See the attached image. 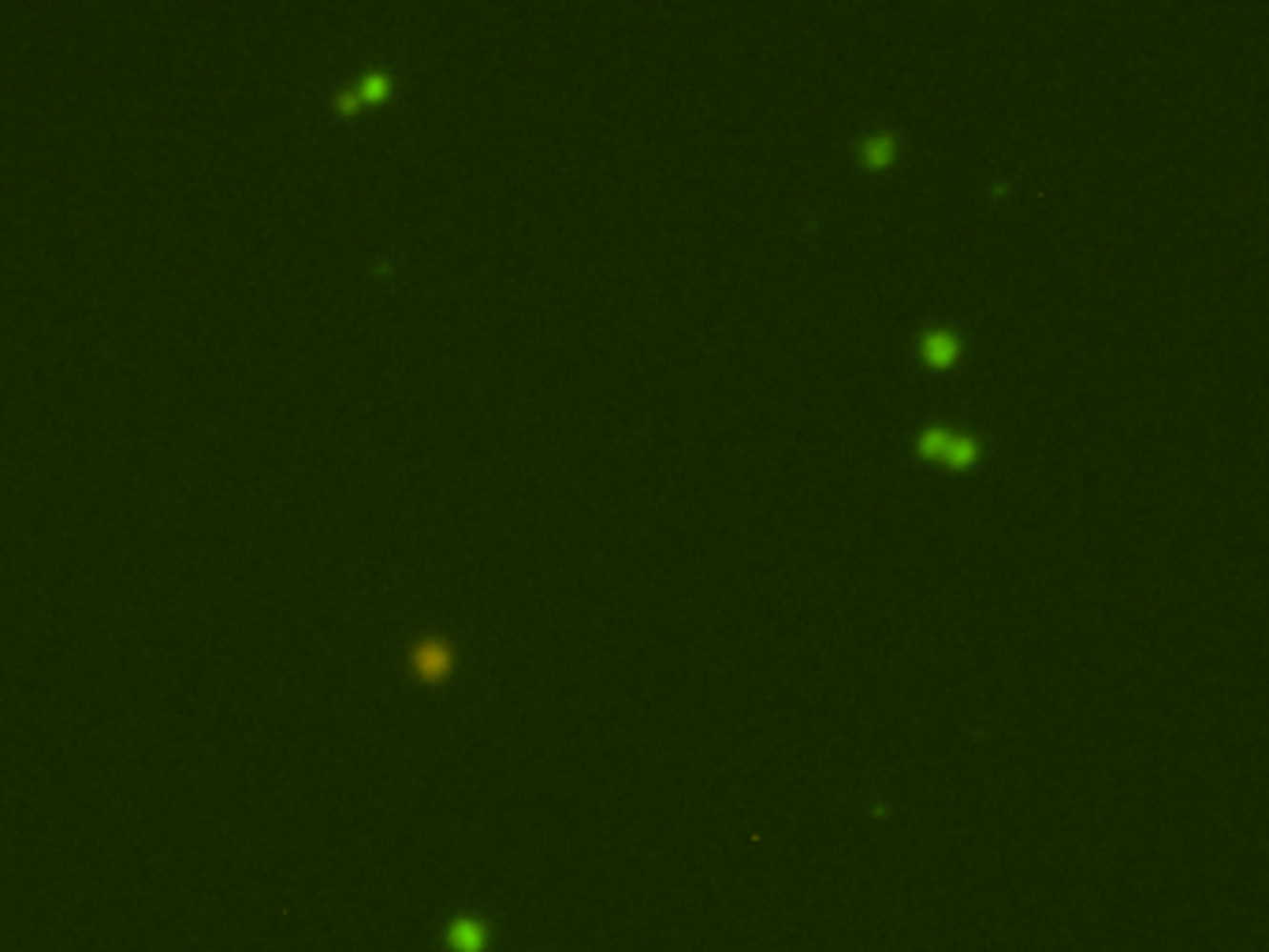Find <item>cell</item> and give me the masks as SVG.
<instances>
[{"instance_id": "6", "label": "cell", "mask_w": 1269, "mask_h": 952, "mask_svg": "<svg viewBox=\"0 0 1269 952\" xmlns=\"http://www.w3.org/2000/svg\"><path fill=\"white\" fill-rule=\"evenodd\" d=\"M447 942H451V949L455 952H481L484 949V942H488V934H484V926H481L477 919H459V922L447 930Z\"/></svg>"}, {"instance_id": "1", "label": "cell", "mask_w": 1269, "mask_h": 952, "mask_svg": "<svg viewBox=\"0 0 1269 952\" xmlns=\"http://www.w3.org/2000/svg\"><path fill=\"white\" fill-rule=\"evenodd\" d=\"M410 666L421 681H443L451 670H455V648L447 637H421L414 648H410Z\"/></svg>"}, {"instance_id": "5", "label": "cell", "mask_w": 1269, "mask_h": 952, "mask_svg": "<svg viewBox=\"0 0 1269 952\" xmlns=\"http://www.w3.org/2000/svg\"><path fill=\"white\" fill-rule=\"evenodd\" d=\"M979 451H983L979 435L953 432V435H950V447H946V455H942V461H946L950 469H968V465H975V461H979Z\"/></svg>"}, {"instance_id": "2", "label": "cell", "mask_w": 1269, "mask_h": 952, "mask_svg": "<svg viewBox=\"0 0 1269 952\" xmlns=\"http://www.w3.org/2000/svg\"><path fill=\"white\" fill-rule=\"evenodd\" d=\"M387 93H391V75H387V71H369L365 78H358L350 90L336 93V109H339V112H354V109H361L365 101H380V97H387Z\"/></svg>"}, {"instance_id": "7", "label": "cell", "mask_w": 1269, "mask_h": 952, "mask_svg": "<svg viewBox=\"0 0 1269 952\" xmlns=\"http://www.w3.org/2000/svg\"><path fill=\"white\" fill-rule=\"evenodd\" d=\"M950 435H953V428H946V424H927L920 435H916V455L942 457L946 455V447H950Z\"/></svg>"}, {"instance_id": "3", "label": "cell", "mask_w": 1269, "mask_h": 952, "mask_svg": "<svg viewBox=\"0 0 1269 952\" xmlns=\"http://www.w3.org/2000/svg\"><path fill=\"white\" fill-rule=\"evenodd\" d=\"M920 357L934 369H946L961 357V335L950 328H931L920 335Z\"/></svg>"}, {"instance_id": "4", "label": "cell", "mask_w": 1269, "mask_h": 952, "mask_svg": "<svg viewBox=\"0 0 1269 952\" xmlns=\"http://www.w3.org/2000/svg\"><path fill=\"white\" fill-rule=\"evenodd\" d=\"M856 156H860L864 168H886V164L897 156V134H893V131H875V134L860 138Z\"/></svg>"}]
</instances>
